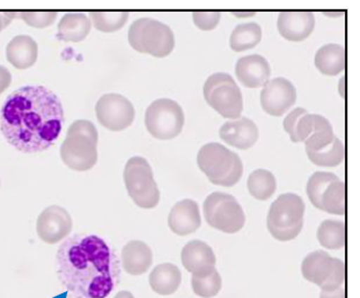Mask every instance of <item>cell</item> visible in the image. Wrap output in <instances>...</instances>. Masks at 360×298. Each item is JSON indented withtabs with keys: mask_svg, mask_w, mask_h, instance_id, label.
Listing matches in <instances>:
<instances>
[{
	"mask_svg": "<svg viewBox=\"0 0 360 298\" xmlns=\"http://www.w3.org/2000/svg\"><path fill=\"white\" fill-rule=\"evenodd\" d=\"M14 17H17V13L14 12H0V32L11 23Z\"/></svg>",
	"mask_w": 360,
	"mask_h": 298,
	"instance_id": "cell-38",
	"label": "cell"
},
{
	"mask_svg": "<svg viewBox=\"0 0 360 298\" xmlns=\"http://www.w3.org/2000/svg\"><path fill=\"white\" fill-rule=\"evenodd\" d=\"M314 63L324 75H340L345 69V50L341 44H326L318 50Z\"/></svg>",
	"mask_w": 360,
	"mask_h": 298,
	"instance_id": "cell-24",
	"label": "cell"
},
{
	"mask_svg": "<svg viewBox=\"0 0 360 298\" xmlns=\"http://www.w3.org/2000/svg\"><path fill=\"white\" fill-rule=\"evenodd\" d=\"M318 240L324 249H340L345 245V225L340 221L328 220L320 224Z\"/></svg>",
	"mask_w": 360,
	"mask_h": 298,
	"instance_id": "cell-28",
	"label": "cell"
},
{
	"mask_svg": "<svg viewBox=\"0 0 360 298\" xmlns=\"http://www.w3.org/2000/svg\"><path fill=\"white\" fill-rule=\"evenodd\" d=\"M62 102L43 86H25L4 102L0 129L12 147L26 154L49 149L62 131Z\"/></svg>",
	"mask_w": 360,
	"mask_h": 298,
	"instance_id": "cell-1",
	"label": "cell"
},
{
	"mask_svg": "<svg viewBox=\"0 0 360 298\" xmlns=\"http://www.w3.org/2000/svg\"><path fill=\"white\" fill-rule=\"evenodd\" d=\"M205 101L223 118L238 120L243 109V94L236 82H225L204 94Z\"/></svg>",
	"mask_w": 360,
	"mask_h": 298,
	"instance_id": "cell-14",
	"label": "cell"
},
{
	"mask_svg": "<svg viewBox=\"0 0 360 298\" xmlns=\"http://www.w3.org/2000/svg\"><path fill=\"white\" fill-rule=\"evenodd\" d=\"M92 21L85 13L70 12L58 23V39L70 42H80L89 35Z\"/></svg>",
	"mask_w": 360,
	"mask_h": 298,
	"instance_id": "cell-22",
	"label": "cell"
},
{
	"mask_svg": "<svg viewBox=\"0 0 360 298\" xmlns=\"http://www.w3.org/2000/svg\"><path fill=\"white\" fill-rule=\"evenodd\" d=\"M297 101V89L283 77L266 82L261 92V106L266 114L282 116Z\"/></svg>",
	"mask_w": 360,
	"mask_h": 298,
	"instance_id": "cell-12",
	"label": "cell"
},
{
	"mask_svg": "<svg viewBox=\"0 0 360 298\" xmlns=\"http://www.w3.org/2000/svg\"><path fill=\"white\" fill-rule=\"evenodd\" d=\"M314 27V14L306 11H284L279 13L277 20L279 34L292 42H300L307 39Z\"/></svg>",
	"mask_w": 360,
	"mask_h": 298,
	"instance_id": "cell-15",
	"label": "cell"
},
{
	"mask_svg": "<svg viewBox=\"0 0 360 298\" xmlns=\"http://www.w3.org/2000/svg\"><path fill=\"white\" fill-rule=\"evenodd\" d=\"M306 114H308L306 109L295 108L292 112L288 113L286 118H285L284 129L290 135L293 143H299L298 137H297V125H298L299 120Z\"/></svg>",
	"mask_w": 360,
	"mask_h": 298,
	"instance_id": "cell-36",
	"label": "cell"
},
{
	"mask_svg": "<svg viewBox=\"0 0 360 298\" xmlns=\"http://www.w3.org/2000/svg\"><path fill=\"white\" fill-rule=\"evenodd\" d=\"M236 17H252V15H255V12H248V13H236Z\"/></svg>",
	"mask_w": 360,
	"mask_h": 298,
	"instance_id": "cell-42",
	"label": "cell"
},
{
	"mask_svg": "<svg viewBox=\"0 0 360 298\" xmlns=\"http://www.w3.org/2000/svg\"><path fill=\"white\" fill-rule=\"evenodd\" d=\"M304 204L293 193L282 194L269 210V232L279 242H290L299 236L304 226Z\"/></svg>",
	"mask_w": 360,
	"mask_h": 298,
	"instance_id": "cell-5",
	"label": "cell"
},
{
	"mask_svg": "<svg viewBox=\"0 0 360 298\" xmlns=\"http://www.w3.org/2000/svg\"><path fill=\"white\" fill-rule=\"evenodd\" d=\"M247 187L254 199L266 201L275 194L277 182L275 175L270 170L259 168L249 175Z\"/></svg>",
	"mask_w": 360,
	"mask_h": 298,
	"instance_id": "cell-26",
	"label": "cell"
},
{
	"mask_svg": "<svg viewBox=\"0 0 360 298\" xmlns=\"http://www.w3.org/2000/svg\"><path fill=\"white\" fill-rule=\"evenodd\" d=\"M308 159L322 168H335L342 164L344 159V147L338 137L334 141L316 151H306Z\"/></svg>",
	"mask_w": 360,
	"mask_h": 298,
	"instance_id": "cell-27",
	"label": "cell"
},
{
	"mask_svg": "<svg viewBox=\"0 0 360 298\" xmlns=\"http://www.w3.org/2000/svg\"><path fill=\"white\" fill-rule=\"evenodd\" d=\"M338 179L340 178L338 175H335L334 173H329V172H315L308 179L306 192H307L308 199L315 208L321 210V200L324 190L331 182H334Z\"/></svg>",
	"mask_w": 360,
	"mask_h": 298,
	"instance_id": "cell-31",
	"label": "cell"
},
{
	"mask_svg": "<svg viewBox=\"0 0 360 298\" xmlns=\"http://www.w3.org/2000/svg\"><path fill=\"white\" fill-rule=\"evenodd\" d=\"M320 298H345V289L341 287L333 292H321Z\"/></svg>",
	"mask_w": 360,
	"mask_h": 298,
	"instance_id": "cell-39",
	"label": "cell"
},
{
	"mask_svg": "<svg viewBox=\"0 0 360 298\" xmlns=\"http://www.w3.org/2000/svg\"><path fill=\"white\" fill-rule=\"evenodd\" d=\"M19 15L28 26L44 28L55 23L58 13L46 11V12H21Z\"/></svg>",
	"mask_w": 360,
	"mask_h": 298,
	"instance_id": "cell-34",
	"label": "cell"
},
{
	"mask_svg": "<svg viewBox=\"0 0 360 298\" xmlns=\"http://www.w3.org/2000/svg\"><path fill=\"white\" fill-rule=\"evenodd\" d=\"M114 298H134V296L132 295L131 292L123 290V292H118L117 295L115 296Z\"/></svg>",
	"mask_w": 360,
	"mask_h": 298,
	"instance_id": "cell-41",
	"label": "cell"
},
{
	"mask_svg": "<svg viewBox=\"0 0 360 298\" xmlns=\"http://www.w3.org/2000/svg\"><path fill=\"white\" fill-rule=\"evenodd\" d=\"M302 273L304 280L319 285L322 292L341 288L345 281L344 262L323 251L309 253L302 261Z\"/></svg>",
	"mask_w": 360,
	"mask_h": 298,
	"instance_id": "cell-8",
	"label": "cell"
},
{
	"mask_svg": "<svg viewBox=\"0 0 360 298\" xmlns=\"http://www.w3.org/2000/svg\"><path fill=\"white\" fill-rule=\"evenodd\" d=\"M91 21L96 30L105 33H112L121 30L128 21V12H91Z\"/></svg>",
	"mask_w": 360,
	"mask_h": 298,
	"instance_id": "cell-33",
	"label": "cell"
},
{
	"mask_svg": "<svg viewBox=\"0 0 360 298\" xmlns=\"http://www.w3.org/2000/svg\"><path fill=\"white\" fill-rule=\"evenodd\" d=\"M338 91H340V95L342 98H345V77H342L338 82Z\"/></svg>",
	"mask_w": 360,
	"mask_h": 298,
	"instance_id": "cell-40",
	"label": "cell"
},
{
	"mask_svg": "<svg viewBox=\"0 0 360 298\" xmlns=\"http://www.w3.org/2000/svg\"><path fill=\"white\" fill-rule=\"evenodd\" d=\"M262 39V30L259 23H241L234 28L229 37V46L236 53L255 48Z\"/></svg>",
	"mask_w": 360,
	"mask_h": 298,
	"instance_id": "cell-25",
	"label": "cell"
},
{
	"mask_svg": "<svg viewBox=\"0 0 360 298\" xmlns=\"http://www.w3.org/2000/svg\"><path fill=\"white\" fill-rule=\"evenodd\" d=\"M333 131L330 122L319 114H306L299 120L297 125V137L299 142L307 141L308 138Z\"/></svg>",
	"mask_w": 360,
	"mask_h": 298,
	"instance_id": "cell-30",
	"label": "cell"
},
{
	"mask_svg": "<svg viewBox=\"0 0 360 298\" xmlns=\"http://www.w3.org/2000/svg\"><path fill=\"white\" fill-rule=\"evenodd\" d=\"M71 230L72 218L63 206H48L37 218V231L39 240L50 245L65 240Z\"/></svg>",
	"mask_w": 360,
	"mask_h": 298,
	"instance_id": "cell-13",
	"label": "cell"
},
{
	"mask_svg": "<svg viewBox=\"0 0 360 298\" xmlns=\"http://www.w3.org/2000/svg\"><path fill=\"white\" fill-rule=\"evenodd\" d=\"M270 73L271 69L268 61L257 54L241 57L236 62V75L245 87L259 89L266 85Z\"/></svg>",
	"mask_w": 360,
	"mask_h": 298,
	"instance_id": "cell-17",
	"label": "cell"
},
{
	"mask_svg": "<svg viewBox=\"0 0 360 298\" xmlns=\"http://www.w3.org/2000/svg\"><path fill=\"white\" fill-rule=\"evenodd\" d=\"M37 43L28 35L15 37L7 44V61L17 69H28L34 66V63L37 62Z\"/></svg>",
	"mask_w": 360,
	"mask_h": 298,
	"instance_id": "cell-21",
	"label": "cell"
},
{
	"mask_svg": "<svg viewBox=\"0 0 360 298\" xmlns=\"http://www.w3.org/2000/svg\"><path fill=\"white\" fill-rule=\"evenodd\" d=\"M221 278L216 268L212 272L207 273L205 275L191 278V285L193 290L197 296L203 298H211L218 295L221 289Z\"/></svg>",
	"mask_w": 360,
	"mask_h": 298,
	"instance_id": "cell-32",
	"label": "cell"
},
{
	"mask_svg": "<svg viewBox=\"0 0 360 298\" xmlns=\"http://www.w3.org/2000/svg\"><path fill=\"white\" fill-rule=\"evenodd\" d=\"M145 125L153 137L161 141L172 139L184 129V109L172 99H158L146 109Z\"/></svg>",
	"mask_w": 360,
	"mask_h": 298,
	"instance_id": "cell-9",
	"label": "cell"
},
{
	"mask_svg": "<svg viewBox=\"0 0 360 298\" xmlns=\"http://www.w3.org/2000/svg\"><path fill=\"white\" fill-rule=\"evenodd\" d=\"M321 210L333 215H345V185L343 181L331 182L324 190L321 200Z\"/></svg>",
	"mask_w": 360,
	"mask_h": 298,
	"instance_id": "cell-29",
	"label": "cell"
},
{
	"mask_svg": "<svg viewBox=\"0 0 360 298\" xmlns=\"http://www.w3.org/2000/svg\"><path fill=\"white\" fill-rule=\"evenodd\" d=\"M204 217L207 224L225 233H236L246 222L243 209L236 197L216 192L204 201Z\"/></svg>",
	"mask_w": 360,
	"mask_h": 298,
	"instance_id": "cell-10",
	"label": "cell"
},
{
	"mask_svg": "<svg viewBox=\"0 0 360 298\" xmlns=\"http://www.w3.org/2000/svg\"><path fill=\"white\" fill-rule=\"evenodd\" d=\"M124 182L129 195L139 208L153 209L159 204L160 192L151 166L145 158L129 159L124 168Z\"/></svg>",
	"mask_w": 360,
	"mask_h": 298,
	"instance_id": "cell-7",
	"label": "cell"
},
{
	"mask_svg": "<svg viewBox=\"0 0 360 298\" xmlns=\"http://www.w3.org/2000/svg\"><path fill=\"white\" fill-rule=\"evenodd\" d=\"M95 112L98 122L109 130H124L134 122V105L125 97L116 93L102 95Z\"/></svg>",
	"mask_w": 360,
	"mask_h": 298,
	"instance_id": "cell-11",
	"label": "cell"
},
{
	"mask_svg": "<svg viewBox=\"0 0 360 298\" xmlns=\"http://www.w3.org/2000/svg\"><path fill=\"white\" fill-rule=\"evenodd\" d=\"M129 43L136 51L150 54L157 58L169 55L175 46V37L166 23L141 18L132 23L128 33Z\"/></svg>",
	"mask_w": 360,
	"mask_h": 298,
	"instance_id": "cell-6",
	"label": "cell"
},
{
	"mask_svg": "<svg viewBox=\"0 0 360 298\" xmlns=\"http://www.w3.org/2000/svg\"><path fill=\"white\" fill-rule=\"evenodd\" d=\"M121 259L125 272L130 275H141L151 267L153 254L144 242L132 240L122 249Z\"/></svg>",
	"mask_w": 360,
	"mask_h": 298,
	"instance_id": "cell-20",
	"label": "cell"
},
{
	"mask_svg": "<svg viewBox=\"0 0 360 298\" xmlns=\"http://www.w3.org/2000/svg\"><path fill=\"white\" fill-rule=\"evenodd\" d=\"M180 269L173 263H161L152 271L150 275V285L152 290L159 295H172L181 285Z\"/></svg>",
	"mask_w": 360,
	"mask_h": 298,
	"instance_id": "cell-23",
	"label": "cell"
},
{
	"mask_svg": "<svg viewBox=\"0 0 360 298\" xmlns=\"http://www.w3.org/2000/svg\"><path fill=\"white\" fill-rule=\"evenodd\" d=\"M221 14L220 12H193V23L196 25L200 30H212L216 28L217 25L219 23Z\"/></svg>",
	"mask_w": 360,
	"mask_h": 298,
	"instance_id": "cell-35",
	"label": "cell"
},
{
	"mask_svg": "<svg viewBox=\"0 0 360 298\" xmlns=\"http://www.w3.org/2000/svg\"><path fill=\"white\" fill-rule=\"evenodd\" d=\"M197 164L207 179L218 186H234L243 177V165L239 156L219 143L202 147Z\"/></svg>",
	"mask_w": 360,
	"mask_h": 298,
	"instance_id": "cell-4",
	"label": "cell"
},
{
	"mask_svg": "<svg viewBox=\"0 0 360 298\" xmlns=\"http://www.w3.org/2000/svg\"><path fill=\"white\" fill-rule=\"evenodd\" d=\"M202 223L200 208L193 200H182L172 208L168 226L177 236H188L195 232Z\"/></svg>",
	"mask_w": 360,
	"mask_h": 298,
	"instance_id": "cell-19",
	"label": "cell"
},
{
	"mask_svg": "<svg viewBox=\"0 0 360 298\" xmlns=\"http://www.w3.org/2000/svg\"><path fill=\"white\" fill-rule=\"evenodd\" d=\"M57 276L73 298H105L118 279L116 256L105 240L76 235L59 246Z\"/></svg>",
	"mask_w": 360,
	"mask_h": 298,
	"instance_id": "cell-2",
	"label": "cell"
},
{
	"mask_svg": "<svg viewBox=\"0 0 360 298\" xmlns=\"http://www.w3.org/2000/svg\"><path fill=\"white\" fill-rule=\"evenodd\" d=\"M12 75L5 66H0V94L11 85Z\"/></svg>",
	"mask_w": 360,
	"mask_h": 298,
	"instance_id": "cell-37",
	"label": "cell"
},
{
	"mask_svg": "<svg viewBox=\"0 0 360 298\" xmlns=\"http://www.w3.org/2000/svg\"><path fill=\"white\" fill-rule=\"evenodd\" d=\"M98 130L92 122L78 120L72 123L60 147L63 163L78 172L94 168L98 161Z\"/></svg>",
	"mask_w": 360,
	"mask_h": 298,
	"instance_id": "cell-3",
	"label": "cell"
},
{
	"mask_svg": "<svg viewBox=\"0 0 360 298\" xmlns=\"http://www.w3.org/2000/svg\"><path fill=\"white\" fill-rule=\"evenodd\" d=\"M219 136L227 144L240 150H247L259 139V128L252 120L240 118L224 123Z\"/></svg>",
	"mask_w": 360,
	"mask_h": 298,
	"instance_id": "cell-18",
	"label": "cell"
},
{
	"mask_svg": "<svg viewBox=\"0 0 360 298\" xmlns=\"http://www.w3.org/2000/svg\"><path fill=\"white\" fill-rule=\"evenodd\" d=\"M182 265L193 275L202 276L212 272L216 266L213 249L202 240H191L181 253Z\"/></svg>",
	"mask_w": 360,
	"mask_h": 298,
	"instance_id": "cell-16",
	"label": "cell"
}]
</instances>
